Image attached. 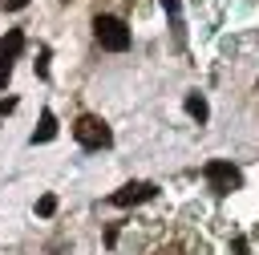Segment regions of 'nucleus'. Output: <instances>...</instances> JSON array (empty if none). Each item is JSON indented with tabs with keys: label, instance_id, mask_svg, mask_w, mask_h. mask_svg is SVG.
<instances>
[{
	"label": "nucleus",
	"instance_id": "nucleus-1",
	"mask_svg": "<svg viewBox=\"0 0 259 255\" xmlns=\"http://www.w3.org/2000/svg\"><path fill=\"white\" fill-rule=\"evenodd\" d=\"M73 138H77L85 150H105V146L113 142V130H109L101 117H93V113H81V117L73 121Z\"/></svg>",
	"mask_w": 259,
	"mask_h": 255
},
{
	"label": "nucleus",
	"instance_id": "nucleus-2",
	"mask_svg": "<svg viewBox=\"0 0 259 255\" xmlns=\"http://www.w3.org/2000/svg\"><path fill=\"white\" fill-rule=\"evenodd\" d=\"M93 36H97V45L109 49V53H125V49H130V28H125L117 16H97V20H93Z\"/></svg>",
	"mask_w": 259,
	"mask_h": 255
},
{
	"label": "nucleus",
	"instance_id": "nucleus-3",
	"mask_svg": "<svg viewBox=\"0 0 259 255\" xmlns=\"http://www.w3.org/2000/svg\"><path fill=\"white\" fill-rule=\"evenodd\" d=\"M202 174H206V182H210V190H214V194H231V190H239V186H243L239 166H231V162H223V158L206 162V166H202Z\"/></svg>",
	"mask_w": 259,
	"mask_h": 255
},
{
	"label": "nucleus",
	"instance_id": "nucleus-4",
	"mask_svg": "<svg viewBox=\"0 0 259 255\" xmlns=\"http://www.w3.org/2000/svg\"><path fill=\"white\" fill-rule=\"evenodd\" d=\"M20 49H24V32H20V28H8V32L0 36V85H8V77H12V65H16Z\"/></svg>",
	"mask_w": 259,
	"mask_h": 255
},
{
	"label": "nucleus",
	"instance_id": "nucleus-5",
	"mask_svg": "<svg viewBox=\"0 0 259 255\" xmlns=\"http://www.w3.org/2000/svg\"><path fill=\"white\" fill-rule=\"evenodd\" d=\"M154 194H158L154 182H125L121 190L109 194V202H113V206H138V202H150Z\"/></svg>",
	"mask_w": 259,
	"mask_h": 255
},
{
	"label": "nucleus",
	"instance_id": "nucleus-6",
	"mask_svg": "<svg viewBox=\"0 0 259 255\" xmlns=\"http://www.w3.org/2000/svg\"><path fill=\"white\" fill-rule=\"evenodd\" d=\"M53 138H57V113L45 109V113H40V125L32 130V146H36V142H53Z\"/></svg>",
	"mask_w": 259,
	"mask_h": 255
},
{
	"label": "nucleus",
	"instance_id": "nucleus-7",
	"mask_svg": "<svg viewBox=\"0 0 259 255\" xmlns=\"http://www.w3.org/2000/svg\"><path fill=\"white\" fill-rule=\"evenodd\" d=\"M186 113H190L194 121H206V117H210V109H206V97H202V93H190V97H186Z\"/></svg>",
	"mask_w": 259,
	"mask_h": 255
},
{
	"label": "nucleus",
	"instance_id": "nucleus-8",
	"mask_svg": "<svg viewBox=\"0 0 259 255\" xmlns=\"http://www.w3.org/2000/svg\"><path fill=\"white\" fill-rule=\"evenodd\" d=\"M53 210H57V198H53V194H40V198H36V215H40V219H49Z\"/></svg>",
	"mask_w": 259,
	"mask_h": 255
},
{
	"label": "nucleus",
	"instance_id": "nucleus-9",
	"mask_svg": "<svg viewBox=\"0 0 259 255\" xmlns=\"http://www.w3.org/2000/svg\"><path fill=\"white\" fill-rule=\"evenodd\" d=\"M45 73H49V49L36 53V77H45Z\"/></svg>",
	"mask_w": 259,
	"mask_h": 255
},
{
	"label": "nucleus",
	"instance_id": "nucleus-10",
	"mask_svg": "<svg viewBox=\"0 0 259 255\" xmlns=\"http://www.w3.org/2000/svg\"><path fill=\"white\" fill-rule=\"evenodd\" d=\"M0 4H4V8H8V12H16V8H24V4H28V0H0Z\"/></svg>",
	"mask_w": 259,
	"mask_h": 255
},
{
	"label": "nucleus",
	"instance_id": "nucleus-11",
	"mask_svg": "<svg viewBox=\"0 0 259 255\" xmlns=\"http://www.w3.org/2000/svg\"><path fill=\"white\" fill-rule=\"evenodd\" d=\"M231 251H235V255H247V243H243V239H235V243H231Z\"/></svg>",
	"mask_w": 259,
	"mask_h": 255
},
{
	"label": "nucleus",
	"instance_id": "nucleus-12",
	"mask_svg": "<svg viewBox=\"0 0 259 255\" xmlns=\"http://www.w3.org/2000/svg\"><path fill=\"white\" fill-rule=\"evenodd\" d=\"M162 8H166L170 16H178V0H162Z\"/></svg>",
	"mask_w": 259,
	"mask_h": 255
}]
</instances>
